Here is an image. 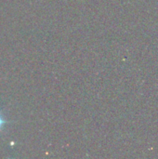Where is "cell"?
I'll return each mask as SVG.
<instances>
[{
  "label": "cell",
  "instance_id": "obj_1",
  "mask_svg": "<svg viewBox=\"0 0 158 159\" xmlns=\"http://www.w3.org/2000/svg\"><path fill=\"white\" fill-rule=\"evenodd\" d=\"M8 121L5 118V116L2 115V112L0 110V132L4 129V128L6 127V125H7Z\"/></svg>",
  "mask_w": 158,
  "mask_h": 159
}]
</instances>
